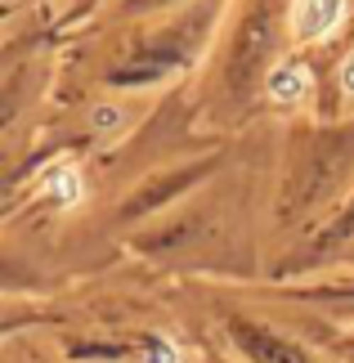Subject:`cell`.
Returning a JSON list of instances; mask_svg holds the SVG:
<instances>
[{
    "instance_id": "1",
    "label": "cell",
    "mask_w": 354,
    "mask_h": 363,
    "mask_svg": "<svg viewBox=\"0 0 354 363\" xmlns=\"http://www.w3.org/2000/svg\"><path fill=\"white\" fill-rule=\"evenodd\" d=\"M341 18V0H292V32L301 40L328 36Z\"/></svg>"
},
{
    "instance_id": "2",
    "label": "cell",
    "mask_w": 354,
    "mask_h": 363,
    "mask_svg": "<svg viewBox=\"0 0 354 363\" xmlns=\"http://www.w3.org/2000/svg\"><path fill=\"white\" fill-rule=\"evenodd\" d=\"M305 90H309V72L301 63H287V67H278V72L269 77V94H274L278 104H296Z\"/></svg>"
},
{
    "instance_id": "3",
    "label": "cell",
    "mask_w": 354,
    "mask_h": 363,
    "mask_svg": "<svg viewBox=\"0 0 354 363\" xmlns=\"http://www.w3.org/2000/svg\"><path fill=\"white\" fill-rule=\"evenodd\" d=\"M144 363H184V354L175 350L171 341H157V345H153V350L144 354Z\"/></svg>"
},
{
    "instance_id": "4",
    "label": "cell",
    "mask_w": 354,
    "mask_h": 363,
    "mask_svg": "<svg viewBox=\"0 0 354 363\" xmlns=\"http://www.w3.org/2000/svg\"><path fill=\"white\" fill-rule=\"evenodd\" d=\"M341 77H345V90H354V59L345 63V72H341Z\"/></svg>"
}]
</instances>
